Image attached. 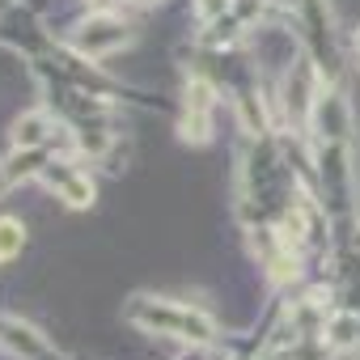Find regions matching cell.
Masks as SVG:
<instances>
[{
    "label": "cell",
    "instance_id": "obj_1",
    "mask_svg": "<svg viewBox=\"0 0 360 360\" xmlns=\"http://www.w3.org/2000/svg\"><path fill=\"white\" fill-rule=\"evenodd\" d=\"M131 314L140 322H153V330H174L183 339H195V343H208L212 339V322L187 305H174V301H136Z\"/></svg>",
    "mask_w": 360,
    "mask_h": 360
},
{
    "label": "cell",
    "instance_id": "obj_2",
    "mask_svg": "<svg viewBox=\"0 0 360 360\" xmlns=\"http://www.w3.org/2000/svg\"><path fill=\"white\" fill-rule=\"evenodd\" d=\"M123 39H127V30H123L115 18H94V22L81 30V39H77V43H81L89 56H98V51H110V47H119Z\"/></svg>",
    "mask_w": 360,
    "mask_h": 360
},
{
    "label": "cell",
    "instance_id": "obj_3",
    "mask_svg": "<svg viewBox=\"0 0 360 360\" xmlns=\"http://www.w3.org/2000/svg\"><path fill=\"white\" fill-rule=\"evenodd\" d=\"M60 195H64L72 208H85V204L94 200V187H89V178H81V174H64V169H60Z\"/></svg>",
    "mask_w": 360,
    "mask_h": 360
},
{
    "label": "cell",
    "instance_id": "obj_4",
    "mask_svg": "<svg viewBox=\"0 0 360 360\" xmlns=\"http://www.w3.org/2000/svg\"><path fill=\"white\" fill-rule=\"evenodd\" d=\"M22 242H26V229L18 221H0V263H9L13 255H22Z\"/></svg>",
    "mask_w": 360,
    "mask_h": 360
},
{
    "label": "cell",
    "instance_id": "obj_5",
    "mask_svg": "<svg viewBox=\"0 0 360 360\" xmlns=\"http://www.w3.org/2000/svg\"><path fill=\"white\" fill-rule=\"evenodd\" d=\"M43 136H47V119H43V115H26V119L13 127V140H18V144H39Z\"/></svg>",
    "mask_w": 360,
    "mask_h": 360
},
{
    "label": "cell",
    "instance_id": "obj_6",
    "mask_svg": "<svg viewBox=\"0 0 360 360\" xmlns=\"http://www.w3.org/2000/svg\"><path fill=\"white\" fill-rule=\"evenodd\" d=\"M225 9H229V0H200V18H208V22L221 18Z\"/></svg>",
    "mask_w": 360,
    "mask_h": 360
},
{
    "label": "cell",
    "instance_id": "obj_7",
    "mask_svg": "<svg viewBox=\"0 0 360 360\" xmlns=\"http://www.w3.org/2000/svg\"><path fill=\"white\" fill-rule=\"evenodd\" d=\"M356 51H360V30H356Z\"/></svg>",
    "mask_w": 360,
    "mask_h": 360
}]
</instances>
